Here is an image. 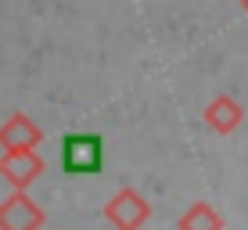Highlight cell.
Wrapping results in <instances>:
<instances>
[{
    "label": "cell",
    "instance_id": "obj_1",
    "mask_svg": "<svg viewBox=\"0 0 248 230\" xmlns=\"http://www.w3.org/2000/svg\"><path fill=\"white\" fill-rule=\"evenodd\" d=\"M105 169V137L101 133H65L62 137V173L93 176Z\"/></svg>",
    "mask_w": 248,
    "mask_h": 230
},
{
    "label": "cell",
    "instance_id": "obj_2",
    "mask_svg": "<svg viewBox=\"0 0 248 230\" xmlns=\"http://www.w3.org/2000/svg\"><path fill=\"white\" fill-rule=\"evenodd\" d=\"M148 216H151V205L133 191V187H123V191L105 205V219L115 230H140L148 223Z\"/></svg>",
    "mask_w": 248,
    "mask_h": 230
},
{
    "label": "cell",
    "instance_id": "obj_3",
    "mask_svg": "<svg viewBox=\"0 0 248 230\" xmlns=\"http://www.w3.org/2000/svg\"><path fill=\"white\" fill-rule=\"evenodd\" d=\"M47 223V212L36 205L25 191H15L0 205V230H40Z\"/></svg>",
    "mask_w": 248,
    "mask_h": 230
},
{
    "label": "cell",
    "instance_id": "obj_4",
    "mask_svg": "<svg viewBox=\"0 0 248 230\" xmlns=\"http://www.w3.org/2000/svg\"><path fill=\"white\" fill-rule=\"evenodd\" d=\"M0 176H4L15 191H25L36 176H44V158L36 155V148L4 151V155H0Z\"/></svg>",
    "mask_w": 248,
    "mask_h": 230
},
{
    "label": "cell",
    "instance_id": "obj_5",
    "mask_svg": "<svg viewBox=\"0 0 248 230\" xmlns=\"http://www.w3.org/2000/svg\"><path fill=\"white\" fill-rule=\"evenodd\" d=\"M40 140H44V133H40V126L32 123L29 115L15 112L7 119L4 126H0V148L4 151H25V148H40Z\"/></svg>",
    "mask_w": 248,
    "mask_h": 230
},
{
    "label": "cell",
    "instance_id": "obj_6",
    "mask_svg": "<svg viewBox=\"0 0 248 230\" xmlns=\"http://www.w3.org/2000/svg\"><path fill=\"white\" fill-rule=\"evenodd\" d=\"M241 119H245V112H241V105H237L230 93H219V97L205 108V123H209L216 133H234Z\"/></svg>",
    "mask_w": 248,
    "mask_h": 230
},
{
    "label": "cell",
    "instance_id": "obj_7",
    "mask_svg": "<svg viewBox=\"0 0 248 230\" xmlns=\"http://www.w3.org/2000/svg\"><path fill=\"white\" fill-rule=\"evenodd\" d=\"M180 230H223V216L212 205H205V201H194V205L184 212Z\"/></svg>",
    "mask_w": 248,
    "mask_h": 230
},
{
    "label": "cell",
    "instance_id": "obj_8",
    "mask_svg": "<svg viewBox=\"0 0 248 230\" xmlns=\"http://www.w3.org/2000/svg\"><path fill=\"white\" fill-rule=\"evenodd\" d=\"M241 4H245V11H248V0H241Z\"/></svg>",
    "mask_w": 248,
    "mask_h": 230
}]
</instances>
